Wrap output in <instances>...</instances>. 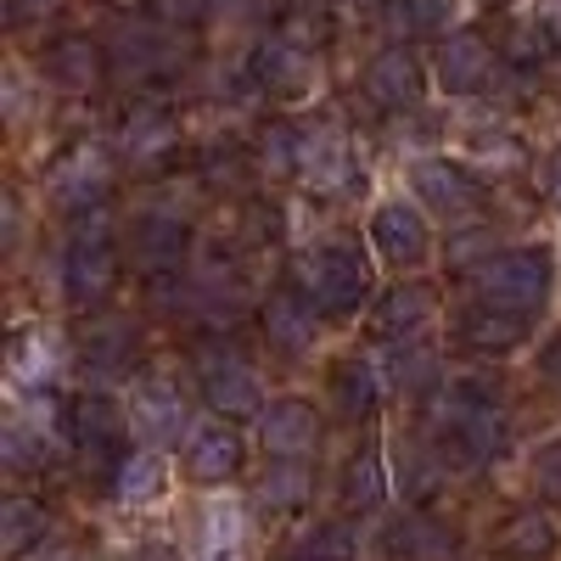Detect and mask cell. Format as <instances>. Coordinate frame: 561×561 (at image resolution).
<instances>
[{
    "instance_id": "obj_20",
    "label": "cell",
    "mask_w": 561,
    "mask_h": 561,
    "mask_svg": "<svg viewBox=\"0 0 561 561\" xmlns=\"http://www.w3.org/2000/svg\"><path fill=\"white\" fill-rule=\"evenodd\" d=\"M421 90H427V73H421V62L404 51V45H388V51L370 57L365 68V96L377 102L382 113H410L421 102Z\"/></svg>"
},
{
    "instance_id": "obj_16",
    "label": "cell",
    "mask_w": 561,
    "mask_h": 561,
    "mask_svg": "<svg viewBox=\"0 0 561 561\" xmlns=\"http://www.w3.org/2000/svg\"><path fill=\"white\" fill-rule=\"evenodd\" d=\"M129 365H135V325L118 320V314L90 320L84 337H79V370H84V382L90 388H107V382L129 377Z\"/></svg>"
},
{
    "instance_id": "obj_44",
    "label": "cell",
    "mask_w": 561,
    "mask_h": 561,
    "mask_svg": "<svg viewBox=\"0 0 561 561\" xmlns=\"http://www.w3.org/2000/svg\"><path fill=\"white\" fill-rule=\"evenodd\" d=\"M23 561H84V550H79V545H62V539H45V545H34Z\"/></svg>"
},
{
    "instance_id": "obj_27",
    "label": "cell",
    "mask_w": 561,
    "mask_h": 561,
    "mask_svg": "<svg viewBox=\"0 0 561 561\" xmlns=\"http://www.w3.org/2000/svg\"><path fill=\"white\" fill-rule=\"evenodd\" d=\"M169 466H163V455L152 449V444H140V449H129L124 460H118V472H113V500L118 505H147V500H158L163 489H169Z\"/></svg>"
},
{
    "instance_id": "obj_2",
    "label": "cell",
    "mask_w": 561,
    "mask_h": 561,
    "mask_svg": "<svg viewBox=\"0 0 561 561\" xmlns=\"http://www.w3.org/2000/svg\"><path fill=\"white\" fill-rule=\"evenodd\" d=\"M118 280V253H113V230H107V203L73 214V237L62 253V293L79 309H96Z\"/></svg>"
},
{
    "instance_id": "obj_39",
    "label": "cell",
    "mask_w": 561,
    "mask_h": 561,
    "mask_svg": "<svg viewBox=\"0 0 561 561\" xmlns=\"http://www.w3.org/2000/svg\"><path fill=\"white\" fill-rule=\"evenodd\" d=\"M388 370H393V382H399V388H410V393H427V388L438 382V359H433L427 348H421V343H393Z\"/></svg>"
},
{
    "instance_id": "obj_29",
    "label": "cell",
    "mask_w": 561,
    "mask_h": 561,
    "mask_svg": "<svg viewBox=\"0 0 561 561\" xmlns=\"http://www.w3.org/2000/svg\"><path fill=\"white\" fill-rule=\"evenodd\" d=\"M332 399H337V410L348 415V421H365L370 410L382 404V370L370 365V359H343L337 370H332Z\"/></svg>"
},
{
    "instance_id": "obj_19",
    "label": "cell",
    "mask_w": 561,
    "mask_h": 561,
    "mask_svg": "<svg viewBox=\"0 0 561 561\" xmlns=\"http://www.w3.org/2000/svg\"><path fill=\"white\" fill-rule=\"evenodd\" d=\"M259 325H264V343H270L275 354L304 359V354L314 348V332H320V309H314L298 287H280V293L264 298Z\"/></svg>"
},
{
    "instance_id": "obj_33",
    "label": "cell",
    "mask_w": 561,
    "mask_h": 561,
    "mask_svg": "<svg viewBox=\"0 0 561 561\" xmlns=\"http://www.w3.org/2000/svg\"><path fill=\"white\" fill-rule=\"evenodd\" d=\"M309 466L304 460H270L264 478H259V505L264 511H298L309 500Z\"/></svg>"
},
{
    "instance_id": "obj_13",
    "label": "cell",
    "mask_w": 561,
    "mask_h": 561,
    "mask_svg": "<svg viewBox=\"0 0 561 561\" xmlns=\"http://www.w3.org/2000/svg\"><path fill=\"white\" fill-rule=\"evenodd\" d=\"M185 472H192V483L203 489H219L242 472V433H230V421L214 415V421H192L185 427Z\"/></svg>"
},
{
    "instance_id": "obj_25",
    "label": "cell",
    "mask_w": 561,
    "mask_h": 561,
    "mask_svg": "<svg viewBox=\"0 0 561 561\" xmlns=\"http://www.w3.org/2000/svg\"><path fill=\"white\" fill-rule=\"evenodd\" d=\"M197 561H248V523L230 500H214L197 523Z\"/></svg>"
},
{
    "instance_id": "obj_48",
    "label": "cell",
    "mask_w": 561,
    "mask_h": 561,
    "mask_svg": "<svg viewBox=\"0 0 561 561\" xmlns=\"http://www.w3.org/2000/svg\"><path fill=\"white\" fill-rule=\"evenodd\" d=\"M545 370H550V377H556V382H561V337H556V343H550V354H545Z\"/></svg>"
},
{
    "instance_id": "obj_45",
    "label": "cell",
    "mask_w": 561,
    "mask_h": 561,
    "mask_svg": "<svg viewBox=\"0 0 561 561\" xmlns=\"http://www.w3.org/2000/svg\"><path fill=\"white\" fill-rule=\"evenodd\" d=\"M124 561H180V550H169V545H140V550H129Z\"/></svg>"
},
{
    "instance_id": "obj_41",
    "label": "cell",
    "mask_w": 561,
    "mask_h": 561,
    "mask_svg": "<svg viewBox=\"0 0 561 561\" xmlns=\"http://www.w3.org/2000/svg\"><path fill=\"white\" fill-rule=\"evenodd\" d=\"M404 494H410V500H433V494H438V466L421 460V455H410V460H404Z\"/></svg>"
},
{
    "instance_id": "obj_26",
    "label": "cell",
    "mask_w": 561,
    "mask_h": 561,
    "mask_svg": "<svg viewBox=\"0 0 561 561\" xmlns=\"http://www.w3.org/2000/svg\"><path fill=\"white\" fill-rule=\"evenodd\" d=\"M45 539H51V511H45L39 500L12 494L7 505H0V556H7V561H23Z\"/></svg>"
},
{
    "instance_id": "obj_35",
    "label": "cell",
    "mask_w": 561,
    "mask_h": 561,
    "mask_svg": "<svg viewBox=\"0 0 561 561\" xmlns=\"http://www.w3.org/2000/svg\"><path fill=\"white\" fill-rule=\"evenodd\" d=\"M466 158L505 174V169H517V163H523V140L511 135L505 124H478V129H466Z\"/></svg>"
},
{
    "instance_id": "obj_42",
    "label": "cell",
    "mask_w": 561,
    "mask_h": 561,
    "mask_svg": "<svg viewBox=\"0 0 561 561\" xmlns=\"http://www.w3.org/2000/svg\"><path fill=\"white\" fill-rule=\"evenodd\" d=\"M62 7V0H7V12H12V28H28V23H45Z\"/></svg>"
},
{
    "instance_id": "obj_43",
    "label": "cell",
    "mask_w": 561,
    "mask_h": 561,
    "mask_svg": "<svg viewBox=\"0 0 561 561\" xmlns=\"http://www.w3.org/2000/svg\"><path fill=\"white\" fill-rule=\"evenodd\" d=\"M489 248H494V237H483V230H478V237H460V242H449V264L455 270H472Z\"/></svg>"
},
{
    "instance_id": "obj_34",
    "label": "cell",
    "mask_w": 561,
    "mask_h": 561,
    "mask_svg": "<svg viewBox=\"0 0 561 561\" xmlns=\"http://www.w3.org/2000/svg\"><path fill=\"white\" fill-rule=\"evenodd\" d=\"M388 23L399 34H427V39H449L455 23V0H393Z\"/></svg>"
},
{
    "instance_id": "obj_4",
    "label": "cell",
    "mask_w": 561,
    "mask_h": 561,
    "mask_svg": "<svg viewBox=\"0 0 561 561\" xmlns=\"http://www.w3.org/2000/svg\"><path fill=\"white\" fill-rule=\"evenodd\" d=\"M550 287H556V259L550 248H511L500 259H489L478 270V293L483 304L494 309H511V314H539L550 304Z\"/></svg>"
},
{
    "instance_id": "obj_14",
    "label": "cell",
    "mask_w": 561,
    "mask_h": 561,
    "mask_svg": "<svg viewBox=\"0 0 561 561\" xmlns=\"http://www.w3.org/2000/svg\"><path fill=\"white\" fill-rule=\"evenodd\" d=\"M107 62L129 84L135 79H158V73H169L180 62V45H174L169 23H124L113 34V45H107Z\"/></svg>"
},
{
    "instance_id": "obj_30",
    "label": "cell",
    "mask_w": 561,
    "mask_h": 561,
    "mask_svg": "<svg viewBox=\"0 0 561 561\" xmlns=\"http://www.w3.org/2000/svg\"><path fill=\"white\" fill-rule=\"evenodd\" d=\"M388 500V466L377 449H359L348 466H343V505L348 511H377Z\"/></svg>"
},
{
    "instance_id": "obj_22",
    "label": "cell",
    "mask_w": 561,
    "mask_h": 561,
    "mask_svg": "<svg viewBox=\"0 0 561 561\" xmlns=\"http://www.w3.org/2000/svg\"><path fill=\"white\" fill-rule=\"evenodd\" d=\"M438 84L449 96H478V90L494 84V45L483 34H449L438 45V62H433Z\"/></svg>"
},
{
    "instance_id": "obj_24",
    "label": "cell",
    "mask_w": 561,
    "mask_h": 561,
    "mask_svg": "<svg viewBox=\"0 0 561 561\" xmlns=\"http://www.w3.org/2000/svg\"><path fill=\"white\" fill-rule=\"evenodd\" d=\"M433 320H438V293L421 287V280H410V287H393V293L377 304V325H382L393 343H421Z\"/></svg>"
},
{
    "instance_id": "obj_17",
    "label": "cell",
    "mask_w": 561,
    "mask_h": 561,
    "mask_svg": "<svg viewBox=\"0 0 561 561\" xmlns=\"http://www.w3.org/2000/svg\"><path fill=\"white\" fill-rule=\"evenodd\" d=\"M259 444L270 460H309L320 444V415L304 399H275L259 410Z\"/></svg>"
},
{
    "instance_id": "obj_40",
    "label": "cell",
    "mask_w": 561,
    "mask_h": 561,
    "mask_svg": "<svg viewBox=\"0 0 561 561\" xmlns=\"http://www.w3.org/2000/svg\"><path fill=\"white\" fill-rule=\"evenodd\" d=\"M534 489L550 494V500H561V444H545L534 455Z\"/></svg>"
},
{
    "instance_id": "obj_31",
    "label": "cell",
    "mask_w": 561,
    "mask_h": 561,
    "mask_svg": "<svg viewBox=\"0 0 561 561\" xmlns=\"http://www.w3.org/2000/svg\"><path fill=\"white\" fill-rule=\"evenodd\" d=\"M388 545H393L404 561H449V556H455V534H449L444 523H433V517H404V523L388 534Z\"/></svg>"
},
{
    "instance_id": "obj_9",
    "label": "cell",
    "mask_w": 561,
    "mask_h": 561,
    "mask_svg": "<svg viewBox=\"0 0 561 561\" xmlns=\"http://www.w3.org/2000/svg\"><path fill=\"white\" fill-rule=\"evenodd\" d=\"M410 192L421 208H433L438 219H472L478 203H483V185L466 174V163H449V158H415L410 163Z\"/></svg>"
},
{
    "instance_id": "obj_32",
    "label": "cell",
    "mask_w": 561,
    "mask_h": 561,
    "mask_svg": "<svg viewBox=\"0 0 561 561\" xmlns=\"http://www.w3.org/2000/svg\"><path fill=\"white\" fill-rule=\"evenodd\" d=\"M62 359V343L51 332H28L12 343V388H45L51 382V370Z\"/></svg>"
},
{
    "instance_id": "obj_3",
    "label": "cell",
    "mask_w": 561,
    "mask_h": 561,
    "mask_svg": "<svg viewBox=\"0 0 561 561\" xmlns=\"http://www.w3.org/2000/svg\"><path fill=\"white\" fill-rule=\"evenodd\" d=\"M293 280L320 314H354L370 298V270H365L359 248H348V242H325V248L304 253L293 264Z\"/></svg>"
},
{
    "instance_id": "obj_10",
    "label": "cell",
    "mask_w": 561,
    "mask_h": 561,
    "mask_svg": "<svg viewBox=\"0 0 561 561\" xmlns=\"http://www.w3.org/2000/svg\"><path fill=\"white\" fill-rule=\"evenodd\" d=\"M129 433L140 438V444H169V438H180L192 421H185V399H180V388L163 377V370H147V377H135L129 382Z\"/></svg>"
},
{
    "instance_id": "obj_46",
    "label": "cell",
    "mask_w": 561,
    "mask_h": 561,
    "mask_svg": "<svg viewBox=\"0 0 561 561\" xmlns=\"http://www.w3.org/2000/svg\"><path fill=\"white\" fill-rule=\"evenodd\" d=\"M18 230H23V219H18V197H7V248H18Z\"/></svg>"
},
{
    "instance_id": "obj_28",
    "label": "cell",
    "mask_w": 561,
    "mask_h": 561,
    "mask_svg": "<svg viewBox=\"0 0 561 561\" xmlns=\"http://www.w3.org/2000/svg\"><path fill=\"white\" fill-rule=\"evenodd\" d=\"M561 550V534L545 511H517L505 528H500V556L505 561H550Z\"/></svg>"
},
{
    "instance_id": "obj_6",
    "label": "cell",
    "mask_w": 561,
    "mask_h": 561,
    "mask_svg": "<svg viewBox=\"0 0 561 561\" xmlns=\"http://www.w3.org/2000/svg\"><path fill=\"white\" fill-rule=\"evenodd\" d=\"M124 433H129V410H118L102 388L68 399V438L84 449V460L102 466L107 483H113V472H118V460L129 455V449H124Z\"/></svg>"
},
{
    "instance_id": "obj_38",
    "label": "cell",
    "mask_w": 561,
    "mask_h": 561,
    "mask_svg": "<svg viewBox=\"0 0 561 561\" xmlns=\"http://www.w3.org/2000/svg\"><path fill=\"white\" fill-rule=\"evenodd\" d=\"M298 147H304V129H293V124H270V129L259 135V169H264L270 180L298 174Z\"/></svg>"
},
{
    "instance_id": "obj_37",
    "label": "cell",
    "mask_w": 561,
    "mask_h": 561,
    "mask_svg": "<svg viewBox=\"0 0 561 561\" xmlns=\"http://www.w3.org/2000/svg\"><path fill=\"white\" fill-rule=\"evenodd\" d=\"M45 455H51V438L34 433L23 415H7V427H0V460L12 472H28V466H45Z\"/></svg>"
},
{
    "instance_id": "obj_7",
    "label": "cell",
    "mask_w": 561,
    "mask_h": 561,
    "mask_svg": "<svg viewBox=\"0 0 561 561\" xmlns=\"http://www.w3.org/2000/svg\"><path fill=\"white\" fill-rule=\"evenodd\" d=\"M185 253H192V225L174 208H147L129 225V259L147 280H169L185 270Z\"/></svg>"
},
{
    "instance_id": "obj_5",
    "label": "cell",
    "mask_w": 561,
    "mask_h": 561,
    "mask_svg": "<svg viewBox=\"0 0 561 561\" xmlns=\"http://www.w3.org/2000/svg\"><path fill=\"white\" fill-rule=\"evenodd\" d=\"M197 388H203L208 410L225 415V421L264 410V377H259V365L242 359L237 348H225V343L197 348Z\"/></svg>"
},
{
    "instance_id": "obj_12",
    "label": "cell",
    "mask_w": 561,
    "mask_h": 561,
    "mask_svg": "<svg viewBox=\"0 0 561 561\" xmlns=\"http://www.w3.org/2000/svg\"><path fill=\"white\" fill-rule=\"evenodd\" d=\"M354 174H359V163H354V147H348V135H343L337 124H314V129H304L298 180L309 185L314 197H337V192H348Z\"/></svg>"
},
{
    "instance_id": "obj_18",
    "label": "cell",
    "mask_w": 561,
    "mask_h": 561,
    "mask_svg": "<svg viewBox=\"0 0 561 561\" xmlns=\"http://www.w3.org/2000/svg\"><path fill=\"white\" fill-rule=\"evenodd\" d=\"M455 343L478 359H505L528 343V314H511V309H494V304H472L460 309L455 320Z\"/></svg>"
},
{
    "instance_id": "obj_8",
    "label": "cell",
    "mask_w": 561,
    "mask_h": 561,
    "mask_svg": "<svg viewBox=\"0 0 561 561\" xmlns=\"http://www.w3.org/2000/svg\"><path fill=\"white\" fill-rule=\"evenodd\" d=\"M248 73L253 84L264 90V96L275 102H304L309 90H314V51L287 34H264L253 45V57H248Z\"/></svg>"
},
{
    "instance_id": "obj_47",
    "label": "cell",
    "mask_w": 561,
    "mask_h": 561,
    "mask_svg": "<svg viewBox=\"0 0 561 561\" xmlns=\"http://www.w3.org/2000/svg\"><path fill=\"white\" fill-rule=\"evenodd\" d=\"M550 203L561 208V147H556V158H550Z\"/></svg>"
},
{
    "instance_id": "obj_49",
    "label": "cell",
    "mask_w": 561,
    "mask_h": 561,
    "mask_svg": "<svg viewBox=\"0 0 561 561\" xmlns=\"http://www.w3.org/2000/svg\"><path fill=\"white\" fill-rule=\"evenodd\" d=\"M483 7H511V0H483Z\"/></svg>"
},
{
    "instance_id": "obj_36",
    "label": "cell",
    "mask_w": 561,
    "mask_h": 561,
    "mask_svg": "<svg viewBox=\"0 0 561 561\" xmlns=\"http://www.w3.org/2000/svg\"><path fill=\"white\" fill-rule=\"evenodd\" d=\"M359 539L348 523H320V528H304L298 545H293V561H354Z\"/></svg>"
},
{
    "instance_id": "obj_1",
    "label": "cell",
    "mask_w": 561,
    "mask_h": 561,
    "mask_svg": "<svg viewBox=\"0 0 561 561\" xmlns=\"http://www.w3.org/2000/svg\"><path fill=\"white\" fill-rule=\"evenodd\" d=\"M427 427L433 438L444 444V455H455L460 466H489L505 455V410L500 399L483 388V382H455V388H438L433 404H427Z\"/></svg>"
},
{
    "instance_id": "obj_11",
    "label": "cell",
    "mask_w": 561,
    "mask_h": 561,
    "mask_svg": "<svg viewBox=\"0 0 561 561\" xmlns=\"http://www.w3.org/2000/svg\"><path fill=\"white\" fill-rule=\"evenodd\" d=\"M113 192V158L107 147H96V140H79V147H68L51 169V197L68 208V214H84V208H102Z\"/></svg>"
},
{
    "instance_id": "obj_23",
    "label": "cell",
    "mask_w": 561,
    "mask_h": 561,
    "mask_svg": "<svg viewBox=\"0 0 561 561\" xmlns=\"http://www.w3.org/2000/svg\"><path fill=\"white\" fill-rule=\"evenodd\" d=\"M102 73H113V62H107V51L90 34H62L51 51H45V79H51L57 90H73V96L96 90Z\"/></svg>"
},
{
    "instance_id": "obj_15",
    "label": "cell",
    "mask_w": 561,
    "mask_h": 561,
    "mask_svg": "<svg viewBox=\"0 0 561 561\" xmlns=\"http://www.w3.org/2000/svg\"><path fill=\"white\" fill-rule=\"evenodd\" d=\"M370 248H377L388 264H399V270L421 264V259L433 253V230H427V214H421L415 203H404V197L382 203L377 214H370Z\"/></svg>"
},
{
    "instance_id": "obj_21",
    "label": "cell",
    "mask_w": 561,
    "mask_h": 561,
    "mask_svg": "<svg viewBox=\"0 0 561 561\" xmlns=\"http://www.w3.org/2000/svg\"><path fill=\"white\" fill-rule=\"evenodd\" d=\"M180 147V124L163 113V107H135L124 124H118V158L129 169H163Z\"/></svg>"
}]
</instances>
